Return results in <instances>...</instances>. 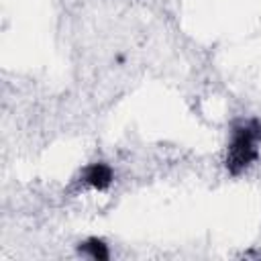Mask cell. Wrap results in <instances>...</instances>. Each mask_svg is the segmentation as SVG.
<instances>
[{
  "mask_svg": "<svg viewBox=\"0 0 261 261\" xmlns=\"http://www.w3.org/2000/svg\"><path fill=\"white\" fill-rule=\"evenodd\" d=\"M261 143V122L257 118L241 120L230 130V143L226 147L224 167L230 175H241L259 157Z\"/></svg>",
  "mask_w": 261,
  "mask_h": 261,
  "instance_id": "obj_1",
  "label": "cell"
},
{
  "mask_svg": "<svg viewBox=\"0 0 261 261\" xmlns=\"http://www.w3.org/2000/svg\"><path fill=\"white\" fill-rule=\"evenodd\" d=\"M80 177H82V184L92 190H106L114 181V171L108 163L98 161V163H90L88 167H84Z\"/></svg>",
  "mask_w": 261,
  "mask_h": 261,
  "instance_id": "obj_2",
  "label": "cell"
},
{
  "mask_svg": "<svg viewBox=\"0 0 261 261\" xmlns=\"http://www.w3.org/2000/svg\"><path fill=\"white\" fill-rule=\"evenodd\" d=\"M77 251H80L82 255H88V257L96 259V261H106V259L110 257L108 245H106L102 239H96V237H92V239H88V241L80 243Z\"/></svg>",
  "mask_w": 261,
  "mask_h": 261,
  "instance_id": "obj_3",
  "label": "cell"
}]
</instances>
